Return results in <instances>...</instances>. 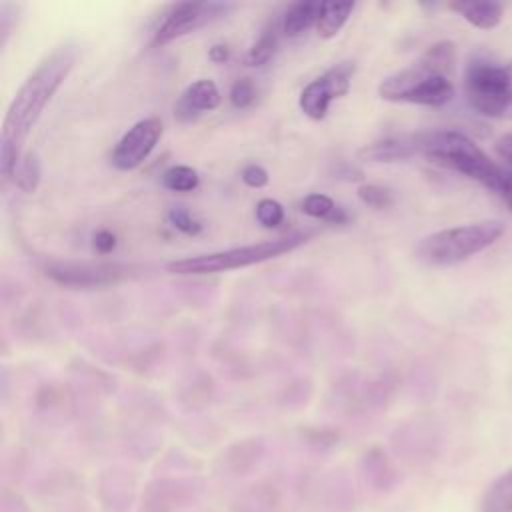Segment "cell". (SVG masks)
<instances>
[{
	"label": "cell",
	"mask_w": 512,
	"mask_h": 512,
	"mask_svg": "<svg viewBox=\"0 0 512 512\" xmlns=\"http://www.w3.org/2000/svg\"><path fill=\"white\" fill-rule=\"evenodd\" d=\"M74 62L76 46L62 44L50 52L16 90L6 110L0 136V172L6 180L14 176V170L24 156L22 148L30 130L70 74Z\"/></svg>",
	"instance_id": "obj_1"
},
{
	"label": "cell",
	"mask_w": 512,
	"mask_h": 512,
	"mask_svg": "<svg viewBox=\"0 0 512 512\" xmlns=\"http://www.w3.org/2000/svg\"><path fill=\"white\" fill-rule=\"evenodd\" d=\"M418 154L428 162L460 172L470 180H476L494 194L502 192L504 172L496 166L488 154L466 134L456 130H436L416 134Z\"/></svg>",
	"instance_id": "obj_2"
},
{
	"label": "cell",
	"mask_w": 512,
	"mask_h": 512,
	"mask_svg": "<svg viewBox=\"0 0 512 512\" xmlns=\"http://www.w3.org/2000/svg\"><path fill=\"white\" fill-rule=\"evenodd\" d=\"M504 234L500 220H482L474 224L444 228L428 234L418 244V258L432 266H454L486 250Z\"/></svg>",
	"instance_id": "obj_3"
},
{
	"label": "cell",
	"mask_w": 512,
	"mask_h": 512,
	"mask_svg": "<svg viewBox=\"0 0 512 512\" xmlns=\"http://www.w3.org/2000/svg\"><path fill=\"white\" fill-rule=\"evenodd\" d=\"M306 240H308V234L298 232V234H290V236H282V238L266 240L258 244L228 248V250L200 254V256H188V258L170 262L166 268L172 274H218V272H228L236 268H246L258 262H266L270 258H278L286 252H292Z\"/></svg>",
	"instance_id": "obj_4"
},
{
	"label": "cell",
	"mask_w": 512,
	"mask_h": 512,
	"mask_svg": "<svg viewBox=\"0 0 512 512\" xmlns=\"http://www.w3.org/2000/svg\"><path fill=\"white\" fill-rule=\"evenodd\" d=\"M464 94L478 114L512 118V64L470 60L464 72Z\"/></svg>",
	"instance_id": "obj_5"
},
{
	"label": "cell",
	"mask_w": 512,
	"mask_h": 512,
	"mask_svg": "<svg viewBox=\"0 0 512 512\" xmlns=\"http://www.w3.org/2000/svg\"><path fill=\"white\" fill-rule=\"evenodd\" d=\"M378 96L390 102H408L420 106H444L454 98L450 76L428 70L422 62L404 68L384 78L378 86Z\"/></svg>",
	"instance_id": "obj_6"
},
{
	"label": "cell",
	"mask_w": 512,
	"mask_h": 512,
	"mask_svg": "<svg viewBox=\"0 0 512 512\" xmlns=\"http://www.w3.org/2000/svg\"><path fill=\"white\" fill-rule=\"evenodd\" d=\"M228 10H232V6L224 2H178L170 6L164 20L156 28L152 46H164L192 30H198L204 24L224 16Z\"/></svg>",
	"instance_id": "obj_7"
},
{
	"label": "cell",
	"mask_w": 512,
	"mask_h": 512,
	"mask_svg": "<svg viewBox=\"0 0 512 512\" xmlns=\"http://www.w3.org/2000/svg\"><path fill=\"white\" fill-rule=\"evenodd\" d=\"M354 70H356L354 62L346 60V62L332 66L330 70H326L322 76L314 78L312 82H308L302 88L300 98H298L300 110L312 120H322L328 112L330 102L348 94Z\"/></svg>",
	"instance_id": "obj_8"
},
{
	"label": "cell",
	"mask_w": 512,
	"mask_h": 512,
	"mask_svg": "<svg viewBox=\"0 0 512 512\" xmlns=\"http://www.w3.org/2000/svg\"><path fill=\"white\" fill-rule=\"evenodd\" d=\"M162 136V120L156 116L138 120L114 146L110 162L118 170L138 168L154 150Z\"/></svg>",
	"instance_id": "obj_9"
},
{
	"label": "cell",
	"mask_w": 512,
	"mask_h": 512,
	"mask_svg": "<svg viewBox=\"0 0 512 512\" xmlns=\"http://www.w3.org/2000/svg\"><path fill=\"white\" fill-rule=\"evenodd\" d=\"M46 276L62 286L94 288L124 280L130 268L124 264H90V262H54L46 266Z\"/></svg>",
	"instance_id": "obj_10"
},
{
	"label": "cell",
	"mask_w": 512,
	"mask_h": 512,
	"mask_svg": "<svg viewBox=\"0 0 512 512\" xmlns=\"http://www.w3.org/2000/svg\"><path fill=\"white\" fill-rule=\"evenodd\" d=\"M194 500L192 484L182 480H156L142 496L144 512H174Z\"/></svg>",
	"instance_id": "obj_11"
},
{
	"label": "cell",
	"mask_w": 512,
	"mask_h": 512,
	"mask_svg": "<svg viewBox=\"0 0 512 512\" xmlns=\"http://www.w3.org/2000/svg\"><path fill=\"white\" fill-rule=\"evenodd\" d=\"M220 100L222 98L218 86L208 78H200L182 92L180 100L174 106V116L180 122H188L196 118L200 112L216 110L220 106Z\"/></svg>",
	"instance_id": "obj_12"
},
{
	"label": "cell",
	"mask_w": 512,
	"mask_h": 512,
	"mask_svg": "<svg viewBox=\"0 0 512 512\" xmlns=\"http://www.w3.org/2000/svg\"><path fill=\"white\" fill-rule=\"evenodd\" d=\"M414 154H418V140L416 134L412 136H394V138H384L372 144L362 146L356 152V158L362 162H400L408 160Z\"/></svg>",
	"instance_id": "obj_13"
},
{
	"label": "cell",
	"mask_w": 512,
	"mask_h": 512,
	"mask_svg": "<svg viewBox=\"0 0 512 512\" xmlns=\"http://www.w3.org/2000/svg\"><path fill=\"white\" fill-rule=\"evenodd\" d=\"M448 8L458 12L468 24L482 30L496 28L504 14L502 4L498 2H450Z\"/></svg>",
	"instance_id": "obj_14"
},
{
	"label": "cell",
	"mask_w": 512,
	"mask_h": 512,
	"mask_svg": "<svg viewBox=\"0 0 512 512\" xmlns=\"http://www.w3.org/2000/svg\"><path fill=\"white\" fill-rule=\"evenodd\" d=\"M276 508L278 494L268 484H252L232 502V512H274Z\"/></svg>",
	"instance_id": "obj_15"
},
{
	"label": "cell",
	"mask_w": 512,
	"mask_h": 512,
	"mask_svg": "<svg viewBox=\"0 0 512 512\" xmlns=\"http://www.w3.org/2000/svg\"><path fill=\"white\" fill-rule=\"evenodd\" d=\"M322 2H294L286 8L280 24L282 32L290 38L304 34L312 24L318 22Z\"/></svg>",
	"instance_id": "obj_16"
},
{
	"label": "cell",
	"mask_w": 512,
	"mask_h": 512,
	"mask_svg": "<svg viewBox=\"0 0 512 512\" xmlns=\"http://www.w3.org/2000/svg\"><path fill=\"white\" fill-rule=\"evenodd\" d=\"M354 10V2L348 4H338V2H322L320 8V16L316 22V32L320 38H334L342 26L346 24V20L350 18Z\"/></svg>",
	"instance_id": "obj_17"
},
{
	"label": "cell",
	"mask_w": 512,
	"mask_h": 512,
	"mask_svg": "<svg viewBox=\"0 0 512 512\" xmlns=\"http://www.w3.org/2000/svg\"><path fill=\"white\" fill-rule=\"evenodd\" d=\"M482 512H512V468L490 484L482 498Z\"/></svg>",
	"instance_id": "obj_18"
},
{
	"label": "cell",
	"mask_w": 512,
	"mask_h": 512,
	"mask_svg": "<svg viewBox=\"0 0 512 512\" xmlns=\"http://www.w3.org/2000/svg\"><path fill=\"white\" fill-rule=\"evenodd\" d=\"M278 32H282V24L280 22L268 24L262 30V34L258 36V40L248 48V52L244 56V64L246 66H262V64H266L272 58V54H274V50L278 46Z\"/></svg>",
	"instance_id": "obj_19"
},
{
	"label": "cell",
	"mask_w": 512,
	"mask_h": 512,
	"mask_svg": "<svg viewBox=\"0 0 512 512\" xmlns=\"http://www.w3.org/2000/svg\"><path fill=\"white\" fill-rule=\"evenodd\" d=\"M454 58H456L454 42H450V40H440V42H434V44L420 56L418 62H422L428 70H432V72H436V74L450 76L452 66H454Z\"/></svg>",
	"instance_id": "obj_20"
},
{
	"label": "cell",
	"mask_w": 512,
	"mask_h": 512,
	"mask_svg": "<svg viewBox=\"0 0 512 512\" xmlns=\"http://www.w3.org/2000/svg\"><path fill=\"white\" fill-rule=\"evenodd\" d=\"M40 162L36 158V154H24L14 170V182L16 186L26 192V194H32L36 192L38 184H40Z\"/></svg>",
	"instance_id": "obj_21"
},
{
	"label": "cell",
	"mask_w": 512,
	"mask_h": 512,
	"mask_svg": "<svg viewBox=\"0 0 512 512\" xmlns=\"http://www.w3.org/2000/svg\"><path fill=\"white\" fill-rule=\"evenodd\" d=\"M162 186L172 192H192L198 186V172L190 166H170L162 174Z\"/></svg>",
	"instance_id": "obj_22"
},
{
	"label": "cell",
	"mask_w": 512,
	"mask_h": 512,
	"mask_svg": "<svg viewBox=\"0 0 512 512\" xmlns=\"http://www.w3.org/2000/svg\"><path fill=\"white\" fill-rule=\"evenodd\" d=\"M256 220L264 226V228H276L278 224H282L284 220V208L278 200L272 198H262L256 204Z\"/></svg>",
	"instance_id": "obj_23"
},
{
	"label": "cell",
	"mask_w": 512,
	"mask_h": 512,
	"mask_svg": "<svg viewBox=\"0 0 512 512\" xmlns=\"http://www.w3.org/2000/svg\"><path fill=\"white\" fill-rule=\"evenodd\" d=\"M302 212L306 216H312V218H322V220H328V216L334 212L336 204L330 196L326 194H310L302 200Z\"/></svg>",
	"instance_id": "obj_24"
},
{
	"label": "cell",
	"mask_w": 512,
	"mask_h": 512,
	"mask_svg": "<svg viewBox=\"0 0 512 512\" xmlns=\"http://www.w3.org/2000/svg\"><path fill=\"white\" fill-rule=\"evenodd\" d=\"M358 198L376 208V210H382V208H388L392 204V194L390 190L382 188V186H376V184H362L358 186Z\"/></svg>",
	"instance_id": "obj_25"
},
{
	"label": "cell",
	"mask_w": 512,
	"mask_h": 512,
	"mask_svg": "<svg viewBox=\"0 0 512 512\" xmlns=\"http://www.w3.org/2000/svg\"><path fill=\"white\" fill-rule=\"evenodd\" d=\"M256 98V86L250 78H238L230 88V102L236 108H248Z\"/></svg>",
	"instance_id": "obj_26"
},
{
	"label": "cell",
	"mask_w": 512,
	"mask_h": 512,
	"mask_svg": "<svg viewBox=\"0 0 512 512\" xmlns=\"http://www.w3.org/2000/svg\"><path fill=\"white\" fill-rule=\"evenodd\" d=\"M168 222L176 230H180L184 234H190V236H194V234H198L202 230V224L198 220H194L190 216V212L186 208H182V206H174V208L168 210Z\"/></svg>",
	"instance_id": "obj_27"
},
{
	"label": "cell",
	"mask_w": 512,
	"mask_h": 512,
	"mask_svg": "<svg viewBox=\"0 0 512 512\" xmlns=\"http://www.w3.org/2000/svg\"><path fill=\"white\" fill-rule=\"evenodd\" d=\"M270 180L266 168H262L260 164H248L244 170H242V182L250 188H262L266 186Z\"/></svg>",
	"instance_id": "obj_28"
},
{
	"label": "cell",
	"mask_w": 512,
	"mask_h": 512,
	"mask_svg": "<svg viewBox=\"0 0 512 512\" xmlns=\"http://www.w3.org/2000/svg\"><path fill=\"white\" fill-rule=\"evenodd\" d=\"M256 458H258L256 450L246 452V446H242L240 450L234 452V456H230V470H232V474H244L254 464Z\"/></svg>",
	"instance_id": "obj_29"
},
{
	"label": "cell",
	"mask_w": 512,
	"mask_h": 512,
	"mask_svg": "<svg viewBox=\"0 0 512 512\" xmlns=\"http://www.w3.org/2000/svg\"><path fill=\"white\" fill-rule=\"evenodd\" d=\"M92 246H94V250H96L98 254H108V252H112V250L116 248V236H114L110 230L100 228V230L94 232V236H92Z\"/></svg>",
	"instance_id": "obj_30"
},
{
	"label": "cell",
	"mask_w": 512,
	"mask_h": 512,
	"mask_svg": "<svg viewBox=\"0 0 512 512\" xmlns=\"http://www.w3.org/2000/svg\"><path fill=\"white\" fill-rule=\"evenodd\" d=\"M494 148H496V154L512 166V132L502 134V136L496 140Z\"/></svg>",
	"instance_id": "obj_31"
},
{
	"label": "cell",
	"mask_w": 512,
	"mask_h": 512,
	"mask_svg": "<svg viewBox=\"0 0 512 512\" xmlns=\"http://www.w3.org/2000/svg\"><path fill=\"white\" fill-rule=\"evenodd\" d=\"M500 196L504 198V202H506L508 210L512 212V172H508V170L504 172V186H502Z\"/></svg>",
	"instance_id": "obj_32"
},
{
	"label": "cell",
	"mask_w": 512,
	"mask_h": 512,
	"mask_svg": "<svg viewBox=\"0 0 512 512\" xmlns=\"http://www.w3.org/2000/svg\"><path fill=\"white\" fill-rule=\"evenodd\" d=\"M208 56H210L212 62H218V64H220V62H226V60H228L230 52H228V46H224V44H214V46L210 48Z\"/></svg>",
	"instance_id": "obj_33"
},
{
	"label": "cell",
	"mask_w": 512,
	"mask_h": 512,
	"mask_svg": "<svg viewBox=\"0 0 512 512\" xmlns=\"http://www.w3.org/2000/svg\"><path fill=\"white\" fill-rule=\"evenodd\" d=\"M348 220V214L340 208V206H336L334 208V212L328 216V220L326 222H330V224H344Z\"/></svg>",
	"instance_id": "obj_34"
}]
</instances>
